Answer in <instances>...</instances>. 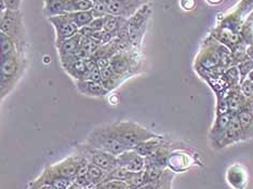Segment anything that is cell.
I'll return each mask as SVG.
<instances>
[{
  "label": "cell",
  "instance_id": "6da1fadb",
  "mask_svg": "<svg viewBox=\"0 0 253 189\" xmlns=\"http://www.w3.org/2000/svg\"><path fill=\"white\" fill-rule=\"evenodd\" d=\"M105 128L115 139L122 142L129 150H133V147L140 144L141 142L158 136L157 134L153 133L152 131L141 127L140 124L130 121L105 125Z\"/></svg>",
  "mask_w": 253,
  "mask_h": 189
},
{
  "label": "cell",
  "instance_id": "7a4b0ae2",
  "mask_svg": "<svg viewBox=\"0 0 253 189\" xmlns=\"http://www.w3.org/2000/svg\"><path fill=\"white\" fill-rule=\"evenodd\" d=\"M0 31L13 40L19 53L24 56L25 26L21 10H5L0 22Z\"/></svg>",
  "mask_w": 253,
  "mask_h": 189
},
{
  "label": "cell",
  "instance_id": "3957f363",
  "mask_svg": "<svg viewBox=\"0 0 253 189\" xmlns=\"http://www.w3.org/2000/svg\"><path fill=\"white\" fill-rule=\"evenodd\" d=\"M24 56L16 55L0 59V101L7 96L23 71Z\"/></svg>",
  "mask_w": 253,
  "mask_h": 189
},
{
  "label": "cell",
  "instance_id": "277c9868",
  "mask_svg": "<svg viewBox=\"0 0 253 189\" xmlns=\"http://www.w3.org/2000/svg\"><path fill=\"white\" fill-rule=\"evenodd\" d=\"M85 144L96 148V150H101L103 151L112 153L114 156H118V154L125 152L126 151H129V148L125 146L117 139H115L106 130L105 127L92 131V133L89 135Z\"/></svg>",
  "mask_w": 253,
  "mask_h": 189
},
{
  "label": "cell",
  "instance_id": "5b68a950",
  "mask_svg": "<svg viewBox=\"0 0 253 189\" xmlns=\"http://www.w3.org/2000/svg\"><path fill=\"white\" fill-rule=\"evenodd\" d=\"M80 154L87 159L89 163L94 164L106 172L112 171L118 165L117 156H114V154L101 150H96V148L87 144L80 147Z\"/></svg>",
  "mask_w": 253,
  "mask_h": 189
},
{
  "label": "cell",
  "instance_id": "8992f818",
  "mask_svg": "<svg viewBox=\"0 0 253 189\" xmlns=\"http://www.w3.org/2000/svg\"><path fill=\"white\" fill-rule=\"evenodd\" d=\"M55 31V45H60L64 40L71 38L79 33V28L67 18L66 14L53 15L48 18Z\"/></svg>",
  "mask_w": 253,
  "mask_h": 189
},
{
  "label": "cell",
  "instance_id": "52a82bcc",
  "mask_svg": "<svg viewBox=\"0 0 253 189\" xmlns=\"http://www.w3.org/2000/svg\"><path fill=\"white\" fill-rule=\"evenodd\" d=\"M118 167H122L130 172H141L145 169V158L140 156L133 150L126 151L117 156Z\"/></svg>",
  "mask_w": 253,
  "mask_h": 189
},
{
  "label": "cell",
  "instance_id": "ba28073f",
  "mask_svg": "<svg viewBox=\"0 0 253 189\" xmlns=\"http://www.w3.org/2000/svg\"><path fill=\"white\" fill-rule=\"evenodd\" d=\"M80 40H82V34L78 33L76 35L64 40L60 45H57V51H59L60 60L62 65L64 66L68 62L74 60V54L77 52L80 45Z\"/></svg>",
  "mask_w": 253,
  "mask_h": 189
},
{
  "label": "cell",
  "instance_id": "9c48e42d",
  "mask_svg": "<svg viewBox=\"0 0 253 189\" xmlns=\"http://www.w3.org/2000/svg\"><path fill=\"white\" fill-rule=\"evenodd\" d=\"M52 170L57 176L75 181L78 173V156L68 157L63 161L52 165Z\"/></svg>",
  "mask_w": 253,
  "mask_h": 189
},
{
  "label": "cell",
  "instance_id": "30bf717a",
  "mask_svg": "<svg viewBox=\"0 0 253 189\" xmlns=\"http://www.w3.org/2000/svg\"><path fill=\"white\" fill-rule=\"evenodd\" d=\"M107 14L114 16H122L128 20L135 13V9L124 2L123 0H108L106 3Z\"/></svg>",
  "mask_w": 253,
  "mask_h": 189
},
{
  "label": "cell",
  "instance_id": "8fae6325",
  "mask_svg": "<svg viewBox=\"0 0 253 189\" xmlns=\"http://www.w3.org/2000/svg\"><path fill=\"white\" fill-rule=\"evenodd\" d=\"M76 84L79 92L88 96H105L108 93V90L102 83L91 80H78Z\"/></svg>",
  "mask_w": 253,
  "mask_h": 189
},
{
  "label": "cell",
  "instance_id": "7c38bea8",
  "mask_svg": "<svg viewBox=\"0 0 253 189\" xmlns=\"http://www.w3.org/2000/svg\"><path fill=\"white\" fill-rule=\"evenodd\" d=\"M164 144L163 137L156 136L153 139H149L147 141L141 142L140 144H137L135 147H133V151L142 156L143 158H147L156 151L158 148Z\"/></svg>",
  "mask_w": 253,
  "mask_h": 189
},
{
  "label": "cell",
  "instance_id": "4fadbf2b",
  "mask_svg": "<svg viewBox=\"0 0 253 189\" xmlns=\"http://www.w3.org/2000/svg\"><path fill=\"white\" fill-rule=\"evenodd\" d=\"M249 106L250 105L243 107L239 111V113H236L237 114L238 120H239L241 130H243V132H244L245 140L251 139V137L253 136V117L250 113Z\"/></svg>",
  "mask_w": 253,
  "mask_h": 189
},
{
  "label": "cell",
  "instance_id": "5bb4252c",
  "mask_svg": "<svg viewBox=\"0 0 253 189\" xmlns=\"http://www.w3.org/2000/svg\"><path fill=\"white\" fill-rule=\"evenodd\" d=\"M21 55L19 53L18 48H16L13 40L11 39L8 35L0 31V59H5V57L16 56Z\"/></svg>",
  "mask_w": 253,
  "mask_h": 189
},
{
  "label": "cell",
  "instance_id": "9a60e30c",
  "mask_svg": "<svg viewBox=\"0 0 253 189\" xmlns=\"http://www.w3.org/2000/svg\"><path fill=\"white\" fill-rule=\"evenodd\" d=\"M228 183L236 189H243L246 186V171L239 165H233L227 172Z\"/></svg>",
  "mask_w": 253,
  "mask_h": 189
},
{
  "label": "cell",
  "instance_id": "2e32d148",
  "mask_svg": "<svg viewBox=\"0 0 253 189\" xmlns=\"http://www.w3.org/2000/svg\"><path fill=\"white\" fill-rule=\"evenodd\" d=\"M126 19L122 18V16H114L107 14L104 18V28L103 31L108 33L113 37H116L122 28L126 25Z\"/></svg>",
  "mask_w": 253,
  "mask_h": 189
},
{
  "label": "cell",
  "instance_id": "e0dca14e",
  "mask_svg": "<svg viewBox=\"0 0 253 189\" xmlns=\"http://www.w3.org/2000/svg\"><path fill=\"white\" fill-rule=\"evenodd\" d=\"M191 158L186 156V154L176 152L169 154L168 163H167V165L175 172H180L186 170L189 165H191Z\"/></svg>",
  "mask_w": 253,
  "mask_h": 189
},
{
  "label": "cell",
  "instance_id": "ac0fdd59",
  "mask_svg": "<svg viewBox=\"0 0 253 189\" xmlns=\"http://www.w3.org/2000/svg\"><path fill=\"white\" fill-rule=\"evenodd\" d=\"M85 175H87V179H88L90 184L94 187V186L102 184V183L105 181L107 172L99 167H96V165H94V164L89 163L88 168H87V173H85Z\"/></svg>",
  "mask_w": 253,
  "mask_h": 189
},
{
  "label": "cell",
  "instance_id": "d6986e66",
  "mask_svg": "<svg viewBox=\"0 0 253 189\" xmlns=\"http://www.w3.org/2000/svg\"><path fill=\"white\" fill-rule=\"evenodd\" d=\"M67 18L70 19L75 25H76L79 30L84 26H88L93 20V15H92L91 10L90 11H78V12H71L66 13Z\"/></svg>",
  "mask_w": 253,
  "mask_h": 189
},
{
  "label": "cell",
  "instance_id": "ffe728a7",
  "mask_svg": "<svg viewBox=\"0 0 253 189\" xmlns=\"http://www.w3.org/2000/svg\"><path fill=\"white\" fill-rule=\"evenodd\" d=\"M232 116H233L232 113H226L221 114L220 118H218L213 130H212V133H211L212 136H213L214 141L217 140L218 137L223 134L224 131L228 128L229 123H231Z\"/></svg>",
  "mask_w": 253,
  "mask_h": 189
},
{
  "label": "cell",
  "instance_id": "44dd1931",
  "mask_svg": "<svg viewBox=\"0 0 253 189\" xmlns=\"http://www.w3.org/2000/svg\"><path fill=\"white\" fill-rule=\"evenodd\" d=\"M134 174V172H130L128 170H126L122 167H117L113 169L112 171L107 172V175H106V179L104 182L107 181H122V182H126L128 180H130L132 175ZM103 182V183H104Z\"/></svg>",
  "mask_w": 253,
  "mask_h": 189
},
{
  "label": "cell",
  "instance_id": "7402d4cb",
  "mask_svg": "<svg viewBox=\"0 0 253 189\" xmlns=\"http://www.w3.org/2000/svg\"><path fill=\"white\" fill-rule=\"evenodd\" d=\"M164 173H165L164 169H160L157 167H152V165H146L144 169L145 184L159 181L163 177Z\"/></svg>",
  "mask_w": 253,
  "mask_h": 189
},
{
  "label": "cell",
  "instance_id": "603a6c76",
  "mask_svg": "<svg viewBox=\"0 0 253 189\" xmlns=\"http://www.w3.org/2000/svg\"><path fill=\"white\" fill-rule=\"evenodd\" d=\"M252 70H253V60L248 59V60H245L243 62H240V64L238 66V72L240 74L241 82H243L245 78L252 72Z\"/></svg>",
  "mask_w": 253,
  "mask_h": 189
},
{
  "label": "cell",
  "instance_id": "cb8c5ba5",
  "mask_svg": "<svg viewBox=\"0 0 253 189\" xmlns=\"http://www.w3.org/2000/svg\"><path fill=\"white\" fill-rule=\"evenodd\" d=\"M92 15L93 18H104V16L107 15V7L105 2H101V1H96L94 0V4L91 9Z\"/></svg>",
  "mask_w": 253,
  "mask_h": 189
},
{
  "label": "cell",
  "instance_id": "d4e9b609",
  "mask_svg": "<svg viewBox=\"0 0 253 189\" xmlns=\"http://www.w3.org/2000/svg\"><path fill=\"white\" fill-rule=\"evenodd\" d=\"M104 18H105V16H104ZM104 18H95V19H93L88 26L91 28V30H93L94 32L103 31V28H104Z\"/></svg>",
  "mask_w": 253,
  "mask_h": 189
},
{
  "label": "cell",
  "instance_id": "484cf974",
  "mask_svg": "<svg viewBox=\"0 0 253 189\" xmlns=\"http://www.w3.org/2000/svg\"><path fill=\"white\" fill-rule=\"evenodd\" d=\"M164 181H165V173H164V175H163L162 179H160L159 181H157V182H154V183H148V184L143 185V186H142V187H140L139 189H159V188H160V186L163 185Z\"/></svg>",
  "mask_w": 253,
  "mask_h": 189
},
{
  "label": "cell",
  "instance_id": "4316f807",
  "mask_svg": "<svg viewBox=\"0 0 253 189\" xmlns=\"http://www.w3.org/2000/svg\"><path fill=\"white\" fill-rule=\"evenodd\" d=\"M182 7L186 10H191L195 5V0H182Z\"/></svg>",
  "mask_w": 253,
  "mask_h": 189
},
{
  "label": "cell",
  "instance_id": "83f0119b",
  "mask_svg": "<svg viewBox=\"0 0 253 189\" xmlns=\"http://www.w3.org/2000/svg\"><path fill=\"white\" fill-rule=\"evenodd\" d=\"M159 189H170V180L168 179V174L165 173V181Z\"/></svg>",
  "mask_w": 253,
  "mask_h": 189
},
{
  "label": "cell",
  "instance_id": "f1b7e54d",
  "mask_svg": "<svg viewBox=\"0 0 253 189\" xmlns=\"http://www.w3.org/2000/svg\"><path fill=\"white\" fill-rule=\"evenodd\" d=\"M5 10H7V7H5V1L4 0H0V13H3Z\"/></svg>",
  "mask_w": 253,
  "mask_h": 189
},
{
  "label": "cell",
  "instance_id": "f546056e",
  "mask_svg": "<svg viewBox=\"0 0 253 189\" xmlns=\"http://www.w3.org/2000/svg\"><path fill=\"white\" fill-rule=\"evenodd\" d=\"M247 54L251 57V60H253V45H250L248 50H247Z\"/></svg>",
  "mask_w": 253,
  "mask_h": 189
},
{
  "label": "cell",
  "instance_id": "4dcf8cb0",
  "mask_svg": "<svg viewBox=\"0 0 253 189\" xmlns=\"http://www.w3.org/2000/svg\"><path fill=\"white\" fill-rule=\"evenodd\" d=\"M208 1L210 2V3H213V4H215V3H220L222 0H208Z\"/></svg>",
  "mask_w": 253,
  "mask_h": 189
},
{
  "label": "cell",
  "instance_id": "1f68e13d",
  "mask_svg": "<svg viewBox=\"0 0 253 189\" xmlns=\"http://www.w3.org/2000/svg\"><path fill=\"white\" fill-rule=\"evenodd\" d=\"M249 80H251V81L253 82V70H252V72L249 74Z\"/></svg>",
  "mask_w": 253,
  "mask_h": 189
},
{
  "label": "cell",
  "instance_id": "d6a6232c",
  "mask_svg": "<svg viewBox=\"0 0 253 189\" xmlns=\"http://www.w3.org/2000/svg\"><path fill=\"white\" fill-rule=\"evenodd\" d=\"M249 110H250V113H251L252 117H253V103H252V104L249 106Z\"/></svg>",
  "mask_w": 253,
  "mask_h": 189
},
{
  "label": "cell",
  "instance_id": "836d02e7",
  "mask_svg": "<svg viewBox=\"0 0 253 189\" xmlns=\"http://www.w3.org/2000/svg\"><path fill=\"white\" fill-rule=\"evenodd\" d=\"M96 1H101V2H105V3H107L108 0H96Z\"/></svg>",
  "mask_w": 253,
  "mask_h": 189
},
{
  "label": "cell",
  "instance_id": "e575fe53",
  "mask_svg": "<svg viewBox=\"0 0 253 189\" xmlns=\"http://www.w3.org/2000/svg\"><path fill=\"white\" fill-rule=\"evenodd\" d=\"M1 19H2V13H0V22H1Z\"/></svg>",
  "mask_w": 253,
  "mask_h": 189
}]
</instances>
